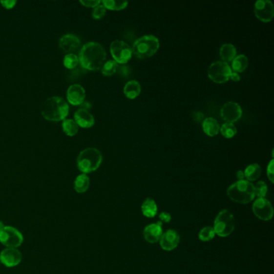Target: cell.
<instances>
[{
  "label": "cell",
  "mask_w": 274,
  "mask_h": 274,
  "mask_svg": "<svg viewBox=\"0 0 274 274\" xmlns=\"http://www.w3.org/2000/svg\"><path fill=\"white\" fill-rule=\"evenodd\" d=\"M78 58L82 68L86 70L98 71L105 62L106 52L101 43L88 42L82 47Z\"/></svg>",
  "instance_id": "obj_1"
},
{
  "label": "cell",
  "mask_w": 274,
  "mask_h": 274,
  "mask_svg": "<svg viewBox=\"0 0 274 274\" xmlns=\"http://www.w3.org/2000/svg\"><path fill=\"white\" fill-rule=\"evenodd\" d=\"M69 113L68 102L61 97H51L43 102L41 114L50 122H61L66 119Z\"/></svg>",
  "instance_id": "obj_2"
},
{
  "label": "cell",
  "mask_w": 274,
  "mask_h": 274,
  "mask_svg": "<svg viewBox=\"0 0 274 274\" xmlns=\"http://www.w3.org/2000/svg\"><path fill=\"white\" fill-rule=\"evenodd\" d=\"M227 195L229 199L238 204H249L255 199L253 184L246 179L238 180L228 188Z\"/></svg>",
  "instance_id": "obj_3"
},
{
  "label": "cell",
  "mask_w": 274,
  "mask_h": 274,
  "mask_svg": "<svg viewBox=\"0 0 274 274\" xmlns=\"http://www.w3.org/2000/svg\"><path fill=\"white\" fill-rule=\"evenodd\" d=\"M102 152L94 148H88L80 152L77 157V168L83 174H88L98 170L102 164Z\"/></svg>",
  "instance_id": "obj_4"
},
{
  "label": "cell",
  "mask_w": 274,
  "mask_h": 274,
  "mask_svg": "<svg viewBox=\"0 0 274 274\" xmlns=\"http://www.w3.org/2000/svg\"><path fill=\"white\" fill-rule=\"evenodd\" d=\"M159 39L153 35H146L134 41L132 52L138 59H146L154 56L159 50Z\"/></svg>",
  "instance_id": "obj_5"
},
{
  "label": "cell",
  "mask_w": 274,
  "mask_h": 274,
  "mask_svg": "<svg viewBox=\"0 0 274 274\" xmlns=\"http://www.w3.org/2000/svg\"><path fill=\"white\" fill-rule=\"evenodd\" d=\"M215 233L220 237H227L233 232L235 229V218L228 209H224L216 215L214 226Z\"/></svg>",
  "instance_id": "obj_6"
},
{
  "label": "cell",
  "mask_w": 274,
  "mask_h": 274,
  "mask_svg": "<svg viewBox=\"0 0 274 274\" xmlns=\"http://www.w3.org/2000/svg\"><path fill=\"white\" fill-rule=\"evenodd\" d=\"M232 72V70L229 63L222 61H217L213 62L211 65L209 66L208 75L212 82L217 84H223L230 79Z\"/></svg>",
  "instance_id": "obj_7"
},
{
  "label": "cell",
  "mask_w": 274,
  "mask_h": 274,
  "mask_svg": "<svg viewBox=\"0 0 274 274\" xmlns=\"http://www.w3.org/2000/svg\"><path fill=\"white\" fill-rule=\"evenodd\" d=\"M110 52L113 61H115L118 63L124 64L131 59L133 56L132 52V47L129 43L120 40L113 41L110 43Z\"/></svg>",
  "instance_id": "obj_8"
},
{
  "label": "cell",
  "mask_w": 274,
  "mask_h": 274,
  "mask_svg": "<svg viewBox=\"0 0 274 274\" xmlns=\"http://www.w3.org/2000/svg\"><path fill=\"white\" fill-rule=\"evenodd\" d=\"M23 242V235L16 228L5 226L2 230H0V243L6 247L17 249Z\"/></svg>",
  "instance_id": "obj_9"
},
{
  "label": "cell",
  "mask_w": 274,
  "mask_h": 274,
  "mask_svg": "<svg viewBox=\"0 0 274 274\" xmlns=\"http://www.w3.org/2000/svg\"><path fill=\"white\" fill-rule=\"evenodd\" d=\"M254 14L259 21L269 23L274 16V6L270 0H257L254 4Z\"/></svg>",
  "instance_id": "obj_10"
},
{
  "label": "cell",
  "mask_w": 274,
  "mask_h": 274,
  "mask_svg": "<svg viewBox=\"0 0 274 274\" xmlns=\"http://www.w3.org/2000/svg\"><path fill=\"white\" fill-rule=\"evenodd\" d=\"M254 215L260 220L268 221L273 218L274 209L270 200L265 198H257L253 204Z\"/></svg>",
  "instance_id": "obj_11"
},
{
  "label": "cell",
  "mask_w": 274,
  "mask_h": 274,
  "mask_svg": "<svg viewBox=\"0 0 274 274\" xmlns=\"http://www.w3.org/2000/svg\"><path fill=\"white\" fill-rule=\"evenodd\" d=\"M242 108L237 102H227L220 109V116L226 123H233L242 117Z\"/></svg>",
  "instance_id": "obj_12"
},
{
  "label": "cell",
  "mask_w": 274,
  "mask_h": 274,
  "mask_svg": "<svg viewBox=\"0 0 274 274\" xmlns=\"http://www.w3.org/2000/svg\"><path fill=\"white\" fill-rule=\"evenodd\" d=\"M22 253L15 248H6L0 253V262L6 267L17 266L22 261Z\"/></svg>",
  "instance_id": "obj_13"
},
{
  "label": "cell",
  "mask_w": 274,
  "mask_h": 274,
  "mask_svg": "<svg viewBox=\"0 0 274 274\" xmlns=\"http://www.w3.org/2000/svg\"><path fill=\"white\" fill-rule=\"evenodd\" d=\"M159 241H160V246L163 250L172 251L179 245L180 236L176 231L170 229L163 233Z\"/></svg>",
  "instance_id": "obj_14"
},
{
  "label": "cell",
  "mask_w": 274,
  "mask_h": 274,
  "mask_svg": "<svg viewBox=\"0 0 274 274\" xmlns=\"http://www.w3.org/2000/svg\"><path fill=\"white\" fill-rule=\"evenodd\" d=\"M85 99V90L79 84H72L67 90V100L73 105H81Z\"/></svg>",
  "instance_id": "obj_15"
},
{
  "label": "cell",
  "mask_w": 274,
  "mask_h": 274,
  "mask_svg": "<svg viewBox=\"0 0 274 274\" xmlns=\"http://www.w3.org/2000/svg\"><path fill=\"white\" fill-rule=\"evenodd\" d=\"M163 232L162 229V222L150 224L146 227L143 231V236L149 244H155L160 240Z\"/></svg>",
  "instance_id": "obj_16"
},
{
  "label": "cell",
  "mask_w": 274,
  "mask_h": 274,
  "mask_svg": "<svg viewBox=\"0 0 274 274\" xmlns=\"http://www.w3.org/2000/svg\"><path fill=\"white\" fill-rule=\"evenodd\" d=\"M74 121L78 126L82 128H90L95 123V119L93 114L88 109L81 108L74 113Z\"/></svg>",
  "instance_id": "obj_17"
},
{
  "label": "cell",
  "mask_w": 274,
  "mask_h": 274,
  "mask_svg": "<svg viewBox=\"0 0 274 274\" xmlns=\"http://www.w3.org/2000/svg\"><path fill=\"white\" fill-rule=\"evenodd\" d=\"M81 46L80 39L73 34H66L60 39L59 47L63 52L68 53H73Z\"/></svg>",
  "instance_id": "obj_18"
},
{
  "label": "cell",
  "mask_w": 274,
  "mask_h": 274,
  "mask_svg": "<svg viewBox=\"0 0 274 274\" xmlns=\"http://www.w3.org/2000/svg\"><path fill=\"white\" fill-rule=\"evenodd\" d=\"M202 127L204 133L208 136H216L220 133V124L214 118H204V120L202 123Z\"/></svg>",
  "instance_id": "obj_19"
},
{
  "label": "cell",
  "mask_w": 274,
  "mask_h": 274,
  "mask_svg": "<svg viewBox=\"0 0 274 274\" xmlns=\"http://www.w3.org/2000/svg\"><path fill=\"white\" fill-rule=\"evenodd\" d=\"M142 87L141 84L136 80H131L125 84L123 92L127 98L129 99H135L140 95Z\"/></svg>",
  "instance_id": "obj_20"
},
{
  "label": "cell",
  "mask_w": 274,
  "mask_h": 274,
  "mask_svg": "<svg viewBox=\"0 0 274 274\" xmlns=\"http://www.w3.org/2000/svg\"><path fill=\"white\" fill-rule=\"evenodd\" d=\"M236 52H237V50L232 43H224L220 47V57L222 59V62H226V63L233 61L234 58L236 57Z\"/></svg>",
  "instance_id": "obj_21"
},
{
  "label": "cell",
  "mask_w": 274,
  "mask_h": 274,
  "mask_svg": "<svg viewBox=\"0 0 274 274\" xmlns=\"http://www.w3.org/2000/svg\"><path fill=\"white\" fill-rule=\"evenodd\" d=\"M142 212L146 217L154 218L158 213V206L156 202L151 198L146 199L145 201L142 204Z\"/></svg>",
  "instance_id": "obj_22"
},
{
  "label": "cell",
  "mask_w": 274,
  "mask_h": 274,
  "mask_svg": "<svg viewBox=\"0 0 274 274\" xmlns=\"http://www.w3.org/2000/svg\"><path fill=\"white\" fill-rule=\"evenodd\" d=\"M249 66V58L245 55L240 54L236 56L232 62V72L243 73Z\"/></svg>",
  "instance_id": "obj_23"
},
{
  "label": "cell",
  "mask_w": 274,
  "mask_h": 274,
  "mask_svg": "<svg viewBox=\"0 0 274 274\" xmlns=\"http://www.w3.org/2000/svg\"><path fill=\"white\" fill-rule=\"evenodd\" d=\"M245 178L249 182H253L258 179L261 174V166L257 163H252L245 168Z\"/></svg>",
  "instance_id": "obj_24"
},
{
  "label": "cell",
  "mask_w": 274,
  "mask_h": 274,
  "mask_svg": "<svg viewBox=\"0 0 274 274\" xmlns=\"http://www.w3.org/2000/svg\"><path fill=\"white\" fill-rule=\"evenodd\" d=\"M90 186V179L86 174H79L74 181V189L77 193H84Z\"/></svg>",
  "instance_id": "obj_25"
},
{
  "label": "cell",
  "mask_w": 274,
  "mask_h": 274,
  "mask_svg": "<svg viewBox=\"0 0 274 274\" xmlns=\"http://www.w3.org/2000/svg\"><path fill=\"white\" fill-rule=\"evenodd\" d=\"M63 133L69 137H73L79 131V126L73 119H64L62 123Z\"/></svg>",
  "instance_id": "obj_26"
},
{
  "label": "cell",
  "mask_w": 274,
  "mask_h": 274,
  "mask_svg": "<svg viewBox=\"0 0 274 274\" xmlns=\"http://www.w3.org/2000/svg\"><path fill=\"white\" fill-rule=\"evenodd\" d=\"M102 4L106 9L112 11H120L127 7L128 2L127 1H116V0H103Z\"/></svg>",
  "instance_id": "obj_27"
},
{
  "label": "cell",
  "mask_w": 274,
  "mask_h": 274,
  "mask_svg": "<svg viewBox=\"0 0 274 274\" xmlns=\"http://www.w3.org/2000/svg\"><path fill=\"white\" fill-rule=\"evenodd\" d=\"M118 67H119L118 63L115 61L110 60V61L105 62L104 64L102 65V68H101V71L104 76L110 77V76L118 72Z\"/></svg>",
  "instance_id": "obj_28"
},
{
  "label": "cell",
  "mask_w": 274,
  "mask_h": 274,
  "mask_svg": "<svg viewBox=\"0 0 274 274\" xmlns=\"http://www.w3.org/2000/svg\"><path fill=\"white\" fill-rule=\"evenodd\" d=\"M220 132L224 138H233L237 133V129L233 123H225L220 126Z\"/></svg>",
  "instance_id": "obj_29"
},
{
  "label": "cell",
  "mask_w": 274,
  "mask_h": 274,
  "mask_svg": "<svg viewBox=\"0 0 274 274\" xmlns=\"http://www.w3.org/2000/svg\"><path fill=\"white\" fill-rule=\"evenodd\" d=\"M63 63L68 69H73L79 64V58L74 53H68L63 57Z\"/></svg>",
  "instance_id": "obj_30"
},
{
  "label": "cell",
  "mask_w": 274,
  "mask_h": 274,
  "mask_svg": "<svg viewBox=\"0 0 274 274\" xmlns=\"http://www.w3.org/2000/svg\"><path fill=\"white\" fill-rule=\"evenodd\" d=\"M215 233L213 227H204L199 232V239L204 242H208L215 237Z\"/></svg>",
  "instance_id": "obj_31"
},
{
  "label": "cell",
  "mask_w": 274,
  "mask_h": 274,
  "mask_svg": "<svg viewBox=\"0 0 274 274\" xmlns=\"http://www.w3.org/2000/svg\"><path fill=\"white\" fill-rule=\"evenodd\" d=\"M254 189H255V196H257V198H265L267 195L268 187L265 182H257L256 185H254Z\"/></svg>",
  "instance_id": "obj_32"
},
{
  "label": "cell",
  "mask_w": 274,
  "mask_h": 274,
  "mask_svg": "<svg viewBox=\"0 0 274 274\" xmlns=\"http://www.w3.org/2000/svg\"><path fill=\"white\" fill-rule=\"evenodd\" d=\"M105 13H106V8L101 2L99 5L93 8L92 16L94 20H101L105 16Z\"/></svg>",
  "instance_id": "obj_33"
},
{
  "label": "cell",
  "mask_w": 274,
  "mask_h": 274,
  "mask_svg": "<svg viewBox=\"0 0 274 274\" xmlns=\"http://www.w3.org/2000/svg\"><path fill=\"white\" fill-rule=\"evenodd\" d=\"M267 175L270 181L274 184V159L270 160V163L267 167Z\"/></svg>",
  "instance_id": "obj_34"
},
{
  "label": "cell",
  "mask_w": 274,
  "mask_h": 274,
  "mask_svg": "<svg viewBox=\"0 0 274 274\" xmlns=\"http://www.w3.org/2000/svg\"><path fill=\"white\" fill-rule=\"evenodd\" d=\"M80 2H81L84 7L94 8V7H97L98 5H99L100 3L102 2V1H100V0H81Z\"/></svg>",
  "instance_id": "obj_35"
},
{
  "label": "cell",
  "mask_w": 274,
  "mask_h": 274,
  "mask_svg": "<svg viewBox=\"0 0 274 274\" xmlns=\"http://www.w3.org/2000/svg\"><path fill=\"white\" fill-rule=\"evenodd\" d=\"M16 0H6V1H0V4L4 7L5 9H12L16 5Z\"/></svg>",
  "instance_id": "obj_36"
},
{
  "label": "cell",
  "mask_w": 274,
  "mask_h": 274,
  "mask_svg": "<svg viewBox=\"0 0 274 274\" xmlns=\"http://www.w3.org/2000/svg\"><path fill=\"white\" fill-rule=\"evenodd\" d=\"M159 219H160L161 222L169 223L171 220V215L169 212L163 211V212L159 214Z\"/></svg>",
  "instance_id": "obj_37"
},
{
  "label": "cell",
  "mask_w": 274,
  "mask_h": 274,
  "mask_svg": "<svg viewBox=\"0 0 274 274\" xmlns=\"http://www.w3.org/2000/svg\"><path fill=\"white\" fill-rule=\"evenodd\" d=\"M192 118L197 123H203L204 120V115L201 112L195 111L193 113Z\"/></svg>",
  "instance_id": "obj_38"
},
{
  "label": "cell",
  "mask_w": 274,
  "mask_h": 274,
  "mask_svg": "<svg viewBox=\"0 0 274 274\" xmlns=\"http://www.w3.org/2000/svg\"><path fill=\"white\" fill-rule=\"evenodd\" d=\"M230 79L232 80L233 82H239V81H240V75L236 72H232L231 75H230Z\"/></svg>",
  "instance_id": "obj_39"
},
{
  "label": "cell",
  "mask_w": 274,
  "mask_h": 274,
  "mask_svg": "<svg viewBox=\"0 0 274 274\" xmlns=\"http://www.w3.org/2000/svg\"><path fill=\"white\" fill-rule=\"evenodd\" d=\"M236 178H237L238 180H244L245 179V173L243 170H238L236 174Z\"/></svg>",
  "instance_id": "obj_40"
},
{
  "label": "cell",
  "mask_w": 274,
  "mask_h": 274,
  "mask_svg": "<svg viewBox=\"0 0 274 274\" xmlns=\"http://www.w3.org/2000/svg\"><path fill=\"white\" fill-rule=\"evenodd\" d=\"M5 225L4 224H3V223H2V221H1V220H0V230H2V229H3Z\"/></svg>",
  "instance_id": "obj_41"
},
{
  "label": "cell",
  "mask_w": 274,
  "mask_h": 274,
  "mask_svg": "<svg viewBox=\"0 0 274 274\" xmlns=\"http://www.w3.org/2000/svg\"><path fill=\"white\" fill-rule=\"evenodd\" d=\"M0 263H1V262H0Z\"/></svg>",
  "instance_id": "obj_42"
}]
</instances>
